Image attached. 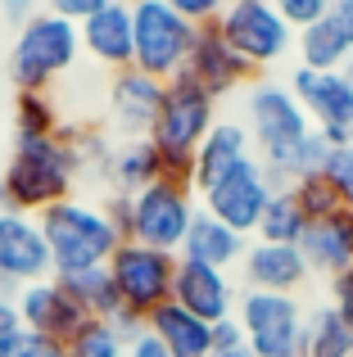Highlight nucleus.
I'll return each mask as SVG.
<instances>
[{
  "label": "nucleus",
  "mask_w": 353,
  "mask_h": 357,
  "mask_svg": "<svg viewBox=\"0 0 353 357\" xmlns=\"http://www.w3.org/2000/svg\"><path fill=\"white\" fill-rule=\"evenodd\" d=\"M77 176H82L77 154L68 149L63 136H41V140L14 136V154L5 163V176H0V208L41 218L45 208L73 199Z\"/></svg>",
  "instance_id": "f257e3e1"
},
{
  "label": "nucleus",
  "mask_w": 353,
  "mask_h": 357,
  "mask_svg": "<svg viewBox=\"0 0 353 357\" xmlns=\"http://www.w3.org/2000/svg\"><path fill=\"white\" fill-rule=\"evenodd\" d=\"M36 227H41L45 249H50L54 276H82V271L109 267V258L123 244L118 222L100 204H87V199H63L54 208H45L36 218Z\"/></svg>",
  "instance_id": "f03ea898"
},
{
  "label": "nucleus",
  "mask_w": 353,
  "mask_h": 357,
  "mask_svg": "<svg viewBox=\"0 0 353 357\" xmlns=\"http://www.w3.org/2000/svg\"><path fill=\"white\" fill-rule=\"evenodd\" d=\"M245 131L254 140V158L281 185L294 149L313 136V122L285 82H254L245 96Z\"/></svg>",
  "instance_id": "7ed1b4c3"
},
{
  "label": "nucleus",
  "mask_w": 353,
  "mask_h": 357,
  "mask_svg": "<svg viewBox=\"0 0 353 357\" xmlns=\"http://www.w3.org/2000/svg\"><path fill=\"white\" fill-rule=\"evenodd\" d=\"M77 54H82V32L41 9L27 27L14 32V45H9V77H14L18 91H50L54 82L77 63Z\"/></svg>",
  "instance_id": "20e7f679"
},
{
  "label": "nucleus",
  "mask_w": 353,
  "mask_h": 357,
  "mask_svg": "<svg viewBox=\"0 0 353 357\" xmlns=\"http://www.w3.org/2000/svg\"><path fill=\"white\" fill-rule=\"evenodd\" d=\"M195 190L172 181H154L145 190L127 195V218H123V240H136L159 253H181L186 231L195 222Z\"/></svg>",
  "instance_id": "39448f33"
},
{
  "label": "nucleus",
  "mask_w": 353,
  "mask_h": 357,
  "mask_svg": "<svg viewBox=\"0 0 353 357\" xmlns=\"http://www.w3.org/2000/svg\"><path fill=\"white\" fill-rule=\"evenodd\" d=\"M132 45H136L132 68H141L154 82H172L176 73H186L195 23H186L168 0H145L132 9Z\"/></svg>",
  "instance_id": "423d86ee"
},
{
  "label": "nucleus",
  "mask_w": 353,
  "mask_h": 357,
  "mask_svg": "<svg viewBox=\"0 0 353 357\" xmlns=\"http://www.w3.org/2000/svg\"><path fill=\"white\" fill-rule=\"evenodd\" d=\"M236 321L254 357H303V303L294 294H263L245 289L236 298Z\"/></svg>",
  "instance_id": "0eeeda50"
},
{
  "label": "nucleus",
  "mask_w": 353,
  "mask_h": 357,
  "mask_svg": "<svg viewBox=\"0 0 353 357\" xmlns=\"http://www.w3.org/2000/svg\"><path fill=\"white\" fill-rule=\"evenodd\" d=\"M218 32L249 68H272L294 50V27L272 9V0H231L218 18Z\"/></svg>",
  "instance_id": "6e6552de"
},
{
  "label": "nucleus",
  "mask_w": 353,
  "mask_h": 357,
  "mask_svg": "<svg viewBox=\"0 0 353 357\" xmlns=\"http://www.w3.org/2000/svg\"><path fill=\"white\" fill-rule=\"evenodd\" d=\"M213 114H218V100L190 73H176L163 86V109H159V122H154L150 140L163 154H195L204 145V136L213 131V122H218Z\"/></svg>",
  "instance_id": "1a4fd4ad"
},
{
  "label": "nucleus",
  "mask_w": 353,
  "mask_h": 357,
  "mask_svg": "<svg viewBox=\"0 0 353 357\" xmlns=\"http://www.w3.org/2000/svg\"><path fill=\"white\" fill-rule=\"evenodd\" d=\"M109 276H114L118 298H123L127 312L150 317L154 307L172 303L176 253H159V249H145V244H136V240H123L118 253L109 258Z\"/></svg>",
  "instance_id": "9d476101"
},
{
  "label": "nucleus",
  "mask_w": 353,
  "mask_h": 357,
  "mask_svg": "<svg viewBox=\"0 0 353 357\" xmlns=\"http://www.w3.org/2000/svg\"><path fill=\"white\" fill-rule=\"evenodd\" d=\"M272 195H276V181L267 176V167L249 154L245 163L231 167V172L222 176L209 195H200V199H204V213H213V218L227 222L236 236L249 240V236H258V222H263Z\"/></svg>",
  "instance_id": "9b49d317"
},
{
  "label": "nucleus",
  "mask_w": 353,
  "mask_h": 357,
  "mask_svg": "<svg viewBox=\"0 0 353 357\" xmlns=\"http://www.w3.org/2000/svg\"><path fill=\"white\" fill-rule=\"evenodd\" d=\"M54 262L36 218L0 208V298H14L32 280H50Z\"/></svg>",
  "instance_id": "f8f14e48"
},
{
  "label": "nucleus",
  "mask_w": 353,
  "mask_h": 357,
  "mask_svg": "<svg viewBox=\"0 0 353 357\" xmlns=\"http://www.w3.org/2000/svg\"><path fill=\"white\" fill-rule=\"evenodd\" d=\"M14 307H18V321H23V331L32 335H45V340H59L68 344L73 335L82 331V326L91 321L87 307L77 303V298L68 294V285L63 280H32V285H23L14 294Z\"/></svg>",
  "instance_id": "ddd939ff"
},
{
  "label": "nucleus",
  "mask_w": 353,
  "mask_h": 357,
  "mask_svg": "<svg viewBox=\"0 0 353 357\" xmlns=\"http://www.w3.org/2000/svg\"><path fill=\"white\" fill-rule=\"evenodd\" d=\"M285 86L294 91V100L303 105L313 131H353V82L345 73H313L294 68Z\"/></svg>",
  "instance_id": "4468645a"
},
{
  "label": "nucleus",
  "mask_w": 353,
  "mask_h": 357,
  "mask_svg": "<svg viewBox=\"0 0 353 357\" xmlns=\"http://www.w3.org/2000/svg\"><path fill=\"white\" fill-rule=\"evenodd\" d=\"M236 298L240 294H236L227 271L176 258V280H172V303L176 307H186L190 317L218 326V321H227V317H236Z\"/></svg>",
  "instance_id": "2eb2a0df"
},
{
  "label": "nucleus",
  "mask_w": 353,
  "mask_h": 357,
  "mask_svg": "<svg viewBox=\"0 0 353 357\" xmlns=\"http://www.w3.org/2000/svg\"><path fill=\"white\" fill-rule=\"evenodd\" d=\"M186 73H190V77L200 82L213 100L240 91L249 77H254V68L231 50V41L218 32V23L195 27V45H190V59H186Z\"/></svg>",
  "instance_id": "dca6fc26"
},
{
  "label": "nucleus",
  "mask_w": 353,
  "mask_h": 357,
  "mask_svg": "<svg viewBox=\"0 0 353 357\" xmlns=\"http://www.w3.org/2000/svg\"><path fill=\"white\" fill-rule=\"evenodd\" d=\"M240 276H245V289H263V294H294L313 271H308V262H303L299 244L249 240L245 258H240Z\"/></svg>",
  "instance_id": "f3484780"
},
{
  "label": "nucleus",
  "mask_w": 353,
  "mask_h": 357,
  "mask_svg": "<svg viewBox=\"0 0 353 357\" xmlns=\"http://www.w3.org/2000/svg\"><path fill=\"white\" fill-rule=\"evenodd\" d=\"M163 86H168V82L145 77L141 68L114 73V82H109V109H114V122L132 140H141V136H150V131H154L159 109H163Z\"/></svg>",
  "instance_id": "a211bd4d"
},
{
  "label": "nucleus",
  "mask_w": 353,
  "mask_h": 357,
  "mask_svg": "<svg viewBox=\"0 0 353 357\" xmlns=\"http://www.w3.org/2000/svg\"><path fill=\"white\" fill-rule=\"evenodd\" d=\"M82 32V50L109 73H127L136 59V45H132V9L109 0L100 14H91L87 23L77 27Z\"/></svg>",
  "instance_id": "6ab92c4d"
},
{
  "label": "nucleus",
  "mask_w": 353,
  "mask_h": 357,
  "mask_svg": "<svg viewBox=\"0 0 353 357\" xmlns=\"http://www.w3.org/2000/svg\"><path fill=\"white\" fill-rule=\"evenodd\" d=\"M249 154H254V140H249L245 122L218 118V122H213V131L204 136V145L195 149V190L209 195L213 185H218L222 176L231 172V167L245 163Z\"/></svg>",
  "instance_id": "aec40b11"
},
{
  "label": "nucleus",
  "mask_w": 353,
  "mask_h": 357,
  "mask_svg": "<svg viewBox=\"0 0 353 357\" xmlns=\"http://www.w3.org/2000/svg\"><path fill=\"white\" fill-rule=\"evenodd\" d=\"M299 253L308 262L313 276H345L353 267V231H349V213H336V218H322V222H308L299 240Z\"/></svg>",
  "instance_id": "412c9836"
},
{
  "label": "nucleus",
  "mask_w": 353,
  "mask_h": 357,
  "mask_svg": "<svg viewBox=\"0 0 353 357\" xmlns=\"http://www.w3.org/2000/svg\"><path fill=\"white\" fill-rule=\"evenodd\" d=\"M245 249H249V240H245V236H236L227 222H218L213 213H204V208H200V213H195V222H190V231H186V244H181V253H176V258H186V262H204V267L227 271L231 262L245 258Z\"/></svg>",
  "instance_id": "4be33fe9"
},
{
  "label": "nucleus",
  "mask_w": 353,
  "mask_h": 357,
  "mask_svg": "<svg viewBox=\"0 0 353 357\" xmlns=\"http://www.w3.org/2000/svg\"><path fill=\"white\" fill-rule=\"evenodd\" d=\"M145 331L163 344L172 357H213V326L190 317L186 307L163 303L145 317Z\"/></svg>",
  "instance_id": "5701e85b"
},
{
  "label": "nucleus",
  "mask_w": 353,
  "mask_h": 357,
  "mask_svg": "<svg viewBox=\"0 0 353 357\" xmlns=\"http://www.w3.org/2000/svg\"><path fill=\"white\" fill-rule=\"evenodd\" d=\"M294 54H299V68L313 73H345V63L353 59V36L345 32L336 14H326L322 23L294 32Z\"/></svg>",
  "instance_id": "b1692460"
},
{
  "label": "nucleus",
  "mask_w": 353,
  "mask_h": 357,
  "mask_svg": "<svg viewBox=\"0 0 353 357\" xmlns=\"http://www.w3.org/2000/svg\"><path fill=\"white\" fill-rule=\"evenodd\" d=\"M105 176H109V185H114V195H136V190H145V185L163 181V167H159V149H154V140L141 136V140L118 145L114 154H109Z\"/></svg>",
  "instance_id": "393cba45"
},
{
  "label": "nucleus",
  "mask_w": 353,
  "mask_h": 357,
  "mask_svg": "<svg viewBox=\"0 0 353 357\" xmlns=\"http://www.w3.org/2000/svg\"><path fill=\"white\" fill-rule=\"evenodd\" d=\"M303 357H353V326L331 303L308 307V321H303Z\"/></svg>",
  "instance_id": "a878e982"
},
{
  "label": "nucleus",
  "mask_w": 353,
  "mask_h": 357,
  "mask_svg": "<svg viewBox=\"0 0 353 357\" xmlns=\"http://www.w3.org/2000/svg\"><path fill=\"white\" fill-rule=\"evenodd\" d=\"M68 285V294L77 298L82 307H87L91 321H114V317H123V298H118V285L114 276H109V267H96V271H82V276H54Z\"/></svg>",
  "instance_id": "bb28decb"
},
{
  "label": "nucleus",
  "mask_w": 353,
  "mask_h": 357,
  "mask_svg": "<svg viewBox=\"0 0 353 357\" xmlns=\"http://www.w3.org/2000/svg\"><path fill=\"white\" fill-rule=\"evenodd\" d=\"M303 231H308V218L299 213L290 185H276V195L267 199V213H263V222H258V236H254V240H267V244H299Z\"/></svg>",
  "instance_id": "cd10ccee"
},
{
  "label": "nucleus",
  "mask_w": 353,
  "mask_h": 357,
  "mask_svg": "<svg viewBox=\"0 0 353 357\" xmlns=\"http://www.w3.org/2000/svg\"><path fill=\"white\" fill-rule=\"evenodd\" d=\"M59 109L50 105V96L45 91H18L14 96V136H59Z\"/></svg>",
  "instance_id": "c85d7f7f"
},
{
  "label": "nucleus",
  "mask_w": 353,
  "mask_h": 357,
  "mask_svg": "<svg viewBox=\"0 0 353 357\" xmlns=\"http://www.w3.org/2000/svg\"><path fill=\"white\" fill-rule=\"evenodd\" d=\"M290 195H294V204H299V213H303L308 222H322V218H336V213H345V204H340L336 185H331L322 172H313V176H303V181H294Z\"/></svg>",
  "instance_id": "c756f323"
},
{
  "label": "nucleus",
  "mask_w": 353,
  "mask_h": 357,
  "mask_svg": "<svg viewBox=\"0 0 353 357\" xmlns=\"http://www.w3.org/2000/svg\"><path fill=\"white\" fill-rule=\"evenodd\" d=\"M68 357H127V344L109 321H87L68 340Z\"/></svg>",
  "instance_id": "7c9ffc66"
},
{
  "label": "nucleus",
  "mask_w": 353,
  "mask_h": 357,
  "mask_svg": "<svg viewBox=\"0 0 353 357\" xmlns=\"http://www.w3.org/2000/svg\"><path fill=\"white\" fill-rule=\"evenodd\" d=\"M322 176L336 185V195H340V204H345V213H353V145L331 149L326 163H322Z\"/></svg>",
  "instance_id": "2f4dec72"
},
{
  "label": "nucleus",
  "mask_w": 353,
  "mask_h": 357,
  "mask_svg": "<svg viewBox=\"0 0 353 357\" xmlns=\"http://www.w3.org/2000/svg\"><path fill=\"white\" fill-rule=\"evenodd\" d=\"M272 9L294 27V32H303V27L322 23L326 14H336V0H272Z\"/></svg>",
  "instance_id": "473e14b6"
},
{
  "label": "nucleus",
  "mask_w": 353,
  "mask_h": 357,
  "mask_svg": "<svg viewBox=\"0 0 353 357\" xmlns=\"http://www.w3.org/2000/svg\"><path fill=\"white\" fill-rule=\"evenodd\" d=\"M109 0H41V9L45 14H54V18H63V23H73V27H82L91 14H100Z\"/></svg>",
  "instance_id": "72a5a7b5"
},
{
  "label": "nucleus",
  "mask_w": 353,
  "mask_h": 357,
  "mask_svg": "<svg viewBox=\"0 0 353 357\" xmlns=\"http://www.w3.org/2000/svg\"><path fill=\"white\" fill-rule=\"evenodd\" d=\"M168 5H172L176 14L186 18V23L204 27V23H218V18H222V9H227L231 0H168Z\"/></svg>",
  "instance_id": "f704fd0d"
},
{
  "label": "nucleus",
  "mask_w": 353,
  "mask_h": 357,
  "mask_svg": "<svg viewBox=\"0 0 353 357\" xmlns=\"http://www.w3.org/2000/svg\"><path fill=\"white\" fill-rule=\"evenodd\" d=\"M18 340H23V321H18L14 298H0V357H14Z\"/></svg>",
  "instance_id": "c9c22d12"
},
{
  "label": "nucleus",
  "mask_w": 353,
  "mask_h": 357,
  "mask_svg": "<svg viewBox=\"0 0 353 357\" xmlns=\"http://www.w3.org/2000/svg\"><path fill=\"white\" fill-rule=\"evenodd\" d=\"M14 357H68V344H59V340H45V335L23 331V340H18Z\"/></svg>",
  "instance_id": "e433bc0d"
},
{
  "label": "nucleus",
  "mask_w": 353,
  "mask_h": 357,
  "mask_svg": "<svg viewBox=\"0 0 353 357\" xmlns=\"http://www.w3.org/2000/svg\"><path fill=\"white\" fill-rule=\"evenodd\" d=\"M36 14H41V0H0V23H9L14 32L27 27Z\"/></svg>",
  "instance_id": "4c0bfd02"
},
{
  "label": "nucleus",
  "mask_w": 353,
  "mask_h": 357,
  "mask_svg": "<svg viewBox=\"0 0 353 357\" xmlns=\"http://www.w3.org/2000/svg\"><path fill=\"white\" fill-rule=\"evenodd\" d=\"M331 307H336V312L353 326V267L345 271V276L331 280Z\"/></svg>",
  "instance_id": "58836bf2"
},
{
  "label": "nucleus",
  "mask_w": 353,
  "mask_h": 357,
  "mask_svg": "<svg viewBox=\"0 0 353 357\" xmlns=\"http://www.w3.org/2000/svg\"><path fill=\"white\" fill-rule=\"evenodd\" d=\"M236 344H245V331H240L236 317H227V321L213 326V353H227V349H236Z\"/></svg>",
  "instance_id": "ea45409f"
},
{
  "label": "nucleus",
  "mask_w": 353,
  "mask_h": 357,
  "mask_svg": "<svg viewBox=\"0 0 353 357\" xmlns=\"http://www.w3.org/2000/svg\"><path fill=\"white\" fill-rule=\"evenodd\" d=\"M127 357H172L168 349H163V344L159 340H154V335L150 331H141V335H136V340L132 344H127Z\"/></svg>",
  "instance_id": "a19ab883"
},
{
  "label": "nucleus",
  "mask_w": 353,
  "mask_h": 357,
  "mask_svg": "<svg viewBox=\"0 0 353 357\" xmlns=\"http://www.w3.org/2000/svg\"><path fill=\"white\" fill-rule=\"evenodd\" d=\"M336 18L345 23V32L353 36V0H336Z\"/></svg>",
  "instance_id": "79ce46f5"
},
{
  "label": "nucleus",
  "mask_w": 353,
  "mask_h": 357,
  "mask_svg": "<svg viewBox=\"0 0 353 357\" xmlns=\"http://www.w3.org/2000/svg\"><path fill=\"white\" fill-rule=\"evenodd\" d=\"M213 357H254V353H249V344H236V349H227V353H213Z\"/></svg>",
  "instance_id": "37998d69"
},
{
  "label": "nucleus",
  "mask_w": 353,
  "mask_h": 357,
  "mask_svg": "<svg viewBox=\"0 0 353 357\" xmlns=\"http://www.w3.org/2000/svg\"><path fill=\"white\" fill-rule=\"evenodd\" d=\"M118 5H127V9H136V5H145V0H118Z\"/></svg>",
  "instance_id": "c03bdc74"
},
{
  "label": "nucleus",
  "mask_w": 353,
  "mask_h": 357,
  "mask_svg": "<svg viewBox=\"0 0 353 357\" xmlns=\"http://www.w3.org/2000/svg\"><path fill=\"white\" fill-rule=\"evenodd\" d=\"M349 231H353V213H349Z\"/></svg>",
  "instance_id": "a18cd8bd"
}]
</instances>
